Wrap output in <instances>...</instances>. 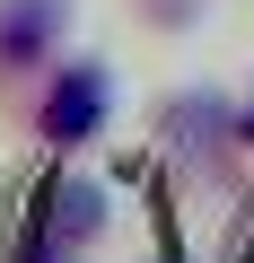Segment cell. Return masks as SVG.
<instances>
[{"mask_svg":"<svg viewBox=\"0 0 254 263\" xmlns=\"http://www.w3.org/2000/svg\"><path fill=\"white\" fill-rule=\"evenodd\" d=\"M114 114H123V79H114V62H96V53H62V62L35 79V97H27V132H35L44 158L96 149L105 132H114Z\"/></svg>","mask_w":254,"mask_h":263,"instance_id":"6da1fadb","label":"cell"},{"mask_svg":"<svg viewBox=\"0 0 254 263\" xmlns=\"http://www.w3.org/2000/svg\"><path fill=\"white\" fill-rule=\"evenodd\" d=\"M237 149H254V88L237 97Z\"/></svg>","mask_w":254,"mask_h":263,"instance_id":"5b68a950","label":"cell"},{"mask_svg":"<svg viewBox=\"0 0 254 263\" xmlns=\"http://www.w3.org/2000/svg\"><path fill=\"white\" fill-rule=\"evenodd\" d=\"M114 237V184L53 167L35 184V228H27V263H88V246Z\"/></svg>","mask_w":254,"mask_h":263,"instance_id":"7a4b0ae2","label":"cell"},{"mask_svg":"<svg viewBox=\"0 0 254 263\" xmlns=\"http://www.w3.org/2000/svg\"><path fill=\"white\" fill-rule=\"evenodd\" d=\"M149 263H193V254H184V246H158V254H149Z\"/></svg>","mask_w":254,"mask_h":263,"instance_id":"8992f818","label":"cell"},{"mask_svg":"<svg viewBox=\"0 0 254 263\" xmlns=\"http://www.w3.org/2000/svg\"><path fill=\"white\" fill-rule=\"evenodd\" d=\"M158 149H167L175 167H219V158L237 149V97H219V88H175V97L158 105Z\"/></svg>","mask_w":254,"mask_h":263,"instance_id":"277c9868","label":"cell"},{"mask_svg":"<svg viewBox=\"0 0 254 263\" xmlns=\"http://www.w3.org/2000/svg\"><path fill=\"white\" fill-rule=\"evenodd\" d=\"M70 53V0H0V105H27Z\"/></svg>","mask_w":254,"mask_h":263,"instance_id":"3957f363","label":"cell"}]
</instances>
